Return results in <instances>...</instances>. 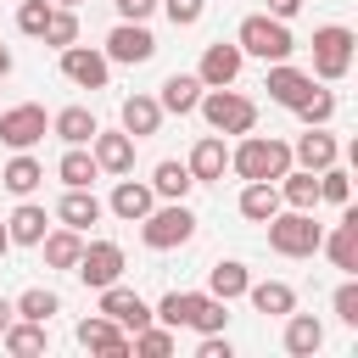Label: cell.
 Returning <instances> with one entry per match:
<instances>
[{"label": "cell", "instance_id": "obj_1", "mask_svg": "<svg viewBox=\"0 0 358 358\" xmlns=\"http://www.w3.org/2000/svg\"><path fill=\"white\" fill-rule=\"evenodd\" d=\"M235 45H241V56H257V62H291V50H296L291 28H285L280 17H268V11H252V17H241V28H235Z\"/></svg>", "mask_w": 358, "mask_h": 358}, {"label": "cell", "instance_id": "obj_2", "mask_svg": "<svg viewBox=\"0 0 358 358\" xmlns=\"http://www.w3.org/2000/svg\"><path fill=\"white\" fill-rule=\"evenodd\" d=\"M196 112L207 117L213 134H252V129H257V101H246L235 84H224V90H201Z\"/></svg>", "mask_w": 358, "mask_h": 358}, {"label": "cell", "instance_id": "obj_3", "mask_svg": "<svg viewBox=\"0 0 358 358\" xmlns=\"http://www.w3.org/2000/svg\"><path fill=\"white\" fill-rule=\"evenodd\" d=\"M229 168L241 173V179H280L285 168H291V145L285 140H274V134H241V145L229 151Z\"/></svg>", "mask_w": 358, "mask_h": 358}, {"label": "cell", "instance_id": "obj_4", "mask_svg": "<svg viewBox=\"0 0 358 358\" xmlns=\"http://www.w3.org/2000/svg\"><path fill=\"white\" fill-rule=\"evenodd\" d=\"M263 229H268V246L280 257H313L324 241V224H313V213H302V207H280Z\"/></svg>", "mask_w": 358, "mask_h": 358}, {"label": "cell", "instance_id": "obj_5", "mask_svg": "<svg viewBox=\"0 0 358 358\" xmlns=\"http://www.w3.org/2000/svg\"><path fill=\"white\" fill-rule=\"evenodd\" d=\"M352 50H358L352 28H341V22H324V28H313V78H319V84H336V78H347V73H352Z\"/></svg>", "mask_w": 358, "mask_h": 358}, {"label": "cell", "instance_id": "obj_6", "mask_svg": "<svg viewBox=\"0 0 358 358\" xmlns=\"http://www.w3.org/2000/svg\"><path fill=\"white\" fill-rule=\"evenodd\" d=\"M196 235V213L185 207V201H162V207H151L145 218H140V241L151 246V252H173V246H185Z\"/></svg>", "mask_w": 358, "mask_h": 358}, {"label": "cell", "instance_id": "obj_7", "mask_svg": "<svg viewBox=\"0 0 358 358\" xmlns=\"http://www.w3.org/2000/svg\"><path fill=\"white\" fill-rule=\"evenodd\" d=\"M45 134H50V117H45L39 101H22V106L0 112V145H11V151H34Z\"/></svg>", "mask_w": 358, "mask_h": 358}, {"label": "cell", "instance_id": "obj_8", "mask_svg": "<svg viewBox=\"0 0 358 358\" xmlns=\"http://www.w3.org/2000/svg\"><path fill=\"white\" fill-rule=\"evenodd\" d=\"M62 78L78 84V90H106V84H112V62H106V50H95V45H67V50H62Z\"/></svg>", "mask_w": 358, "mask_h": 358}, {"label": "cell", "instance_id": "obj_9", "mask_svg": "<svg viewBox=\"0 0 358 358\" xmlns=\"http://www.w3.org/2000/svg\"><path fill=\"white\" fill-rule=\"evenodd\" d=\"M73 274H78V280H84L90 291H101V285L123 280V246H117V241H90V246L78 252Z\"/></svg>", "mask_w": 358, "mask_h": 358}, {"label": "cell", "instance_id": "obj_10", "mask_svg": "<svg viewBox=\"0 0 358 358\" xmlns=\"http://www.w3.org/2000/svg\"><path fill=\"white\" fill-rule=\"evenodd\" d=\"M151 56H157V39H151L145 22H117V28L106 34V62L140 67V62H151Z\"/></svg>", "mask_w": 358, "mask_h": 358}, {"label": "cell", "instance_id": "obj_11", "mask_svg": "<svg viewBox=\"0 0 358 358\" xmlns=\"http://www.w3.org/2000/svg\"><path fill=\"white\" fill-rule=\"evenodd\" d=\"M78 347L101 352V358H129V330L106 313H90V319H78Z\"/></svg>", "mask_w": 358, "mask_h": 358}, {"label": "cell", "instance_id": "obj_12", "mask_svg": "<svg viewBox=\"0 0 358 358\" xmlns=\"http://www.w3.org/2000/svg\"><path fill=\"white\" fill-rule=\"evenodd\" d=\"M263 90H268V101H274V106L296 112V106L308 101V90H313V73H302V67H291V62H268Z\"/></svg>", "mask_w": 358, "mask_h": 358}, {"label": "cell", "instance_id": "obj_13", "mask_svg": "<svg viewBox=\"0 0 358 358\" xmlns=\"http://www.w3.org/2000/svg\"><path fill=\"white\" fill-rule=\"evenodd\" d=\"M90 157H95V168L101 173H134V134H123V129H95V140H90Z\"/></svg>", "mask_w": 358, "mask_h": 358}, {"label": "cell", "instance_id": "obj_14", "mask_svg": "<svg viewBox=\"0 0 358 358\" xmlns=\"http://www.w3.org/2000/svg\"><path fill=\"white\" fill-rule=\"evenodd\" d=\"M101 313H106V319H117L129 336H134L140 324H151V302H145L140 291L117 285V280H112V285H101Z\"/></svg>", "mask_w": 358, "mask_h": 358}, {"label": "cell", "instance_id": "obj_15", "mask_svg": "<svg viewBox=\"0 0 358 358\" xmlns=\"http://www.w3.org/2000/svg\"><path fill=\"white\" fill-rule=\"evenodd\" d=\"M241 67H246L241 45H235V39H229V45L218 39V45H207V50H201V67H196V78H201L207 90H224V84H235V78H241Z\"/></svg>", "mask_w": 358, "mask_h": 358}, {"label": "cell", "instance_id": "obj_16", "mask_svg": "<svg viewBox=\"0 0 358 358\" xmlns=\"http://www.w3.org/2000/svg\"><path fill=\"white\" fill-rule=\"evenodd\" d=\"M336 157H341V145H336L330 123H308V134H296V145H291V162H296V168H308V173L330 168Z\"/></svg>", "mask_w": 358, "mask_h": 358}, {"label": "cell", "instance_id": "obj_17", "mask_svg": "<svg viewBox=\"0 0 358 358\" xmlns=\"http://www.w3.org/2000/svg\"><path fill=\"white\" fill-rule=\"evenodd\" d=\"M157 207V190L145 185V179H129V173H117V185H112V201H106V213L112 218H123V224H140L145 213Z\"/></svg>", "mask_w": 358, "mask_h": 358}, {"label": "cell", "instance_id": "obj_18", "mask_svg": "<svg viewBox=\"0 0 358 358\" xmlns=\"http://www.w3.org/2000/svg\"><path fill=\"white\" fill-rule=\"evenodd\" d=\"M319 252H324L341 274H358V213H352V207H341V224L319 241Z\"/></svg>", "mask_w": 358, "mask_h": 358}, {"label": "cell", "instance_id": "obj_19", "mask_svg": "<svg viewBox=\"0 0 358 358\" xmlns=\"http://www.w3.org/2000/svg\"><path fill=\"white\" fill-rule=\"evenodd\" d=\"M185 168H190V179H196V185H213V179H224V168H229V145H224V134H201V140L190 145Z\"/></svg>", "mask_w": 358, "mask_h": 358}, {"label": "cell", "instance_id": "obj_20", "mask_svg": "<svg viewBox=\"0 0 358 358\" xmlns=\"http://www.w3.org/2000/svg\"><path fill=\"white\" fill-rule=\"evenodd\" d=\"M117 117H123V134H134V140H151L157 129H162V106H157V95H123V106H117Z\"/></svg>", "mask_w": 358, "mask_h": 358}, {"label": "cell", "instance_id": "obj_21", "mask_svg": "<svg viewBox=\"0 0 358 358\" xmlns=\"http://www.w3.org/2000/svg\"><path fill=\"white\" fill-rule=\"evenodd\" d=\"M201 90H207V84H201L196 73H168V78H162L157 106H162V112H173V117H190V112H196V101H201Z\"/></svg>", "mask_w": 358, "mask_h": 358}, {"label": "cell", "instance_id": "obj_22", "mask_svg": "<svg viewBox=\"0 0 358 358\" xmlns=\"http://www.w3.org/2000/svg\"><path fill=\"white\" fill-rule=\"evenodd\" d=\"M0 185H6L11 196H34V190L45 185V162H39L34 151H11V162L0 168Z\"/></svg>", "mask_w": 358, "mask_h": 358}, {"label": "cell", "instance_id": "obj_23", "mask_svg": "<svg viewBox=\"0 0 358 358\" xmlns=\"http://www.w3.org/2000/svg\"><path fill=\"white\" fill-rule=\"evenodd\" d=\"M274 190H280V201H285V207H302V213H313V207H319V173H308V168H296V162L274 179Z\"/></svg>", "mask_w": 358, "mask_h": 358}, {"label": "cell", "instance_id": "obj_24", "mask_svg": "<svg viewBox=\"0 0 358 358\" xmlns=\"http://www.w3.org/2000/svg\"><path fill=\"white\" fill-rule=\"evenodd\" d=\"M101 213H106V201L95 196V190H67L62 201H56V218L67 224V229H90V224H101Z\"/></svg>", "mask_w": 358, "mask_h": 358}, {"label": "cell", "instance_id": "obj_25", "mask_svg": "<svg viewBox=\"0 0 358 358\" xmlns=\"http://www.w3.org/2000/svg\"><path fill=\"white\" fill-rule=\"evenodd\" d=\"M319 347H324V324H319L313 313H296V308H291V313H285V352H291V358H313Z\"/></svg>", "mask_w": 358, "mask_h": 358}, {"label": "cell", "instance_id": "obj_26", "mask_svg": "<svg viewBox=\"0 0 358 358\" xmlns=\"http://www.w3.org/2000/svg\"><path fill=\"white\" fill-rule=\"evenodd\" d=\"M95 129H101V123H95V112H90V106H62V112L50 117V134H56L62 145H90V140H95Z\"/></svg>", "mask_w": 358, "mask_h": 358}, {"label": "cell", "instance_id": "obj_27", "mask_svg": "<svg viewBox=\"0 0 358 358\" xmlns=\"http://www.w3.org/2000/svg\"><path fill=\"white\" fill-rule=\"evenodd\" d=\"M235 207H241V218H252V224H268V218H274V213H280L285 201H280V190H274L268 179H246V185H241V201H235Z\"/></svg>", "mask_w": 358, "mask_h": 358}, {"label": "cell", "instance_id": "obj_28", "mask_svg": "<svg viewBox=\"0 0 358 358\" xmlns=\"http://www.w3.org/2000/svg\"><path fill=\"white\" fill-rule=\"evenodd\" d=\"M246 302H252L257 313H268V319H285V313L296 308V291H291L285 280H252V285H246Z\"/></svg>", "mask_w": 358, "mask_h": 358}, {"label": "cell", "instance_id": "obj_29", "mask_svg": "<svg viewBox=\"0 0 358 358\" xmlns=\"http://www.w3.org/2000/svg\"><path fill=\"white\" fill-rule=\"evenodd\" d=\"M56 179H62L67 190H90V185L101 179V168H95L90 145H67V151H62V162H56Z\"/></svg>", "mask_w": 358, "mask_h": 358}, {"label": "cell", "instance_id": "obj_30", "mask_svg": "<svg viewBox=\"0 0 358 358\" xmlns=\"http://www.w3.org/2000/svg\"><path fill=\"white\" fill-rule=\"evenodd\" d=\"M6 229H11V246H39V241H45V229H50V218H45V207H39V201H28V196H22V207L6 218Z\"/></svg>", "mask_w": 358, "mask_h": 358}, {"label": "cell", "instance_id": "obj_31", "mask_svg": "<svg viewBox=\"0 0 358 358\" xmlns=\"http://www.w3.org/2000/svg\"><path fill=\"white\" fill-rule=\"evenodd\" d=\"M246 285H252V274H246V263H235V257H218V263L207 268V291H213L218 302L246 296Z\"/></svg>", "mask_w": 358, "mask_h": 358}, {"label": "cell", "instance_id": "obj_32", "mask_svg": "<svg viewBox=\"0 0 358 358\" xmlns=\"http://www.w3.org/2000/svg\"><path fill=\"white\" fill-rule=\"evenodd\" d=\"M0 341H6V352H11V358H39V352L50 347L45 324H34V319H11V324L0 330Z\"/></svg>", "mask_w": 358, "mask_h": 358}, {"label": "cell", "instance_id": "obj_33", "mask_svg": "<svg viewBox=\"0 0 358 358\" xmlns=\"http://www.w3.org/2000/svg\"><path fill=\"white\" fill-rule=\"evenodd\" d=\"M39 252H45V268H73L78 263V252H84V235L78 229H45V241H39Z\"/></svg>", "mask_w": 358, "mask_h": 358}, {"label": "cell", "instance_id": "obj_34", "mask_svg": "<svg viewBox=\"0 0 358 358\" xmlns=\"http://www.w3.org/2000/svg\"><path fill=\"white\" fill-rule=\"evenodd\" d=\"M196 308H201V291H168V296L151 308V319H157V324H168V330H190Z\"/></svg>", "mask_w": 358, "mask_h": 358}, {"label": "cell", "instance_id": "obj_35", "mask_svg": "<svg viewBox=\"0 0 358 358\" xmlns=\"http://www.w3.org/2000/svg\"><path fill=\"white\" fill-rule=\"evenodd\" d=\"M151 190H157V201H185L190 190H196V179H190V168L185 162H157V173H151Z\"/></svg>", "mask_w": 358, "mask_h": 358}, {"label": "cell", "instance_id": "obj_36", "mask_svg": "<svg viewBox=\"0 0 358 358\" xmlns=\"http://www.w3.org/2000/svg\"><path fill=\"white\" fill-rule=\"evenodd\" d=\"M173 347H179V336H173L168 324H157V319H151V324H140V330L129 336V352H140V358H168Z\"/></svg>", "mask_w": 358, "mask_h": 358}, {"label": "cell", "instance_id": "obj_37", "mask_svg": "<svg viewBox=\"0 0 358 358\" xmlns=\"http://www.w3.org/2000/svg\"><path fill=\"white\" fill-rule=\"evenodd\" d=\"M11 308H17V319L50 324V313H62V296H56V291H45V285H28V291H22V296H17Z\"/></svg>", "mask_w": 358, "mask_h": 358}, {"label": "cell", "instance_id": "obj_38", "mask_svg": "<svg viewBox=\"0 0 358 358\" xmlns=\"http://www.w3.org/2000/svg\"><path fill=\"white\" fill-rule=\"evenodd\" d=\"M45 45H56V50H67V45H78V11H67V6H50V22H45V34H39Z\"/></svg>", "mask_w": 358, "mask_h": 358}, {"label": "cell", "instance_id": "obj_39", "mask_svg": "<svg viewBox=\"0 0 358 358\" xmlns=\"http://www.w3.org/2000/svg\"><path fill=\"white\" fill-rule=\"evenodd\" d=\"M319 201H336V207H347L352 201V173L347 168H319Z\"/></svg>", "mask_w": 358, "mask_h": 358}, {"label": "cell", "instance_id": "obj_40", "mask_svg": "<svg viewBox=\"0 0 358 358\" xmlns=\"http://www.w3.org/2000/svg\"><path fill=\"white\" fill-rule=\"evenodd\" d=\"M224 324H229V302H218L213 291H201V308H196L190 330H196V336H213V330H224Z\"/></svg>", "mask_w": 358, "mask_h": 358}, {"label": "cell", "instance_id": "obj_41", "mask_svg": "<svg viewBox=\"0 0 358 358\" xmlns=\"http://www.w3.org/2000/svg\"><path fill=\"white\" fill-rule=\"evenodd\" d=\"M296 117H302V123H330V117H336V95L313 84V90H308V101L296 106Z\"/></svg>", "mask_w": 358, "mask_h": 358}, {"label": "cell", "instance_id": "obj_42", "mask_svg": "<svg viewBox=\"0 0 358 358\" xmlns=\"http://www.w3.org/2000/svg\"><path fill=\"white\" fill-rule=\"evenodd\" d=\"M45 22H50V0H17V28H22L28 39H39Z\"/></svg>", "mask_w": 358, "mask_h": 358}, {"label": "cell", "instance_id": "obj_43", "mask_svg": "<svg viewBox=\"0 0 358 358\" xmlns=\"http://www.w3.org/2000/svg\"><path fill=\"white\" fill-rule=\"evenodd\" d=\"M330 308H336V319H341V324H352V330H358V280H352V274H347V280L336 285Z\"/></svg>", "mask_w": 358, "mask_h": 358}, {"label": "cell", "instance_id": "obj_44", "mask_svg": "<svg viewBox=\"0 0 358 358\" xmlns=\"http://www.w3.org/2000/svg\"><path fill=\"white\" fill-rule=\"evenodd\" d=\"M162 11H168V22L173 28H196L201 22V11H207V0H157Z\"/></svg>", "mask_w": 358, "mask_h": 358}, {"label": "cell", "instance_id": "obj_45", "mask_svg": "<svg viewBox=\"0 0 358 358\" xmlns=\"http://www.w3.org/2000/svg\"><path fill=\"white\" fill-rule=\"evenodd\" d=\"M117 6V22H145L157 11V0H112Z\"/></svg>", "mask_w": 358, "mask_h": 358}, {"label": "cell", "instance_id": "obj_46", "mask_svg": "<svg viewBox=\"0 0 358 358\" xmlns=\"http://www.w3.org/2000/svg\"><path fill=\"white\" fill-rule=\"evenodd\" d=\"M302 11V0H268V17H280V22H291Z\"/></svg>", "mask_w": 358, "mask_h": 358}, {"label": "cell", "instance_id": "obj_47", "mask_svg": "<svg viewBox=\"0 0 358 358\" xmlns=\"http://www.w3.org/2000/svg\"><path fill=\"white\" fill-rule=\"evenodd\" d=\"M11 319H17V308H11V302H6V296H0V330H6V324H11Z\"/></svg>", "mask_w": 358, "mask_h": 358}, {"label": "cell", "instance_id": "obj_48", "mask_svg": "<svg viewBox=\"0 0 358 358\" xmlns=\"http://www.w3.org/2000/svg\"><path fill=\"white\" fill-rule=\"evenodd\" d=\"M11 252V229H6V218H0V257Z\"/></svg>", "mask_w": 358, "mask_h": 358}, {"label": "cell", "instance_id": "obj_49", "mask_svg": "<svg viewBox=\"0 0 358 358\" xmlns=\"http://www.w3.org/2000/svg\"><path fill=\"white\" fill-rule=\"evenodd\" d=\"M6 73H11V50L0 45V78H6Z\"/></svg>", "mask_w": 358, "mask_h": 358}, {"label": "cell", "instance_id": "obj_50", "mask_svg": "<svg viewBox=\"0 0 358 358\" xmlns=\"http://www.w3.org/2000/svg\"><path fill=\"white\" fill-rule=\"evenodd\" d=\"M50 6H67V11H78V6H84V0H50Z\"/></svg>", "mask_w": 358, "mask_h": 358}]
</instances>
